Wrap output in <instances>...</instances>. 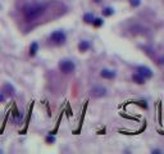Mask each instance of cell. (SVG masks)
Masks as SVG:
<instances>
[{
	"label": "cell",
	"mask_w": 164,
	"mask_h": 154,
	"mask_svg": "<svg viewBox=\"0 0 164 154\" xmlns=\"http://www.w3.org/2000/svg\"><path fill=\"white\" fill-rule=\"evenodd\" d=\"M94 19H95V17H94V14L92 13H85L83 14V22L85 23H91L92 25Z\"/></svg>",
	"instance_id": "11"
},
{
	"label": "cell",
	"mask_w": 164,
	"mask_h": 154,
	"mask_svg": "<svg viewBox=\"0 0 164 154\" xmlns=\"http://www.w3.org/2000/svg\"><path fill=\"white\" fill-rule=\"evenodd\" d=\"M136 72L139 73V75H141L142 77H145V80L153 77V71L149 68V67H146V65H139Z\"/></svg>",
	"instance_id": "5"
},
{
	"label": "cell",
	"mask_w": 164,
	"mask_h": 154,
	"mask_svg": "<svg viewBox=\"0 0 164 154\" xmlns=\"http://www.w3.org/2000/svg\"><path fill=\"white\" fill-rule=\"evenodd\" d=\"M92 25H94V27H101L103 25H104V21H103V18H95L94 19V22H92Z\"/></svg>",
	"instance_id": "14"
},
{
	"label": "cell",
	"mask_w": 164,
	"mask_h": 154,
	"mask_svg": "<svg viewBox=\"0 0 164 154\" xmlns=\"http://www.w3.org/2000/svg\"><path fill=\"white\" fill-rule=\"evenodd\" d=\"M94 2H95V3H100V2H101V0H94Z\"/></svg>",
	"instance_id": "21"
},
{
	"label": "cell",
	"mask_w": 164,
	"mask_h": 154,
	"mask_svg": "<svg viewBox=\"0 0 164 154\" xmlns=\"http://www.w3.org/2000/svg\"><path fill=\"white\" fill-rule=\"evenodd\" d=\"M100 76H101L103 78H105V80H113V78H116L117 73H116V71H113V69L104 68V69H101V72H100Z\"/></svg>",
	"instance_id": "7"
},
{
	"label": "cell",
	"mask_w": 164,
	"mask_h": 154,
	"mask_svg": "<svg viewBox=\"0 0 164 154\" xmlns=\"http://www.w3.org/2000/svg\"><path fill=\"white\" fill-rule=\"evenodd\" d=\"M0 91H2L6 98H12L14 94H16V89H14V86L10 84V82H5L3 86H2V89H0Z\"/></svg>",
	"instance_id": "4"
},
{
	"label": "cell",
	"mask_w": 164,
	"mask_h": 154,
	"mask_svg": "<svg viewBox=\"0 0 164 154\" xmlns=\"http://www.w3.org/2000/svg\"><path fill=\"white\" fill-rule=\"evenodd\" d=\"M37 51H39V42L33 41L30 45V57H35L37 54Z\"/></svg>",
	"instance_id": "10"
},
{
	"label": "cell",
	"mask_w": 164,
	"mask_h": 154,
	"mask_svg": "<svg viewBox=\"0 0 164 154\" xmlns=\"http://www.w3.org/2000/svg\"><path fill=\"white\" fill-rule=\"evenodd\" d=\"M45 140H46L48 144H53V143H55V136H54L53 134H50V135H48V136H46Z\"/></svg>",
	"instance_id": "16"
},
{
	"label": "cell",
	"mask_w": 164,
	"mask_h": 154,
	"mask_svg": "<svg viewBox=\"0 0 164 154\" xmlns=\"http://www.w3.org/2000/svg\"><path fill=\"white\" fill-rule=\"evenodd\" d=\"M159 64H164V57L163 58H159Z\"/></svg>",
	"instance_id": "19"
},
{
	"label": "cell",
	"mask_w": 164,
	"mask_h": 154,
	"mask_svg": "<svg viewBox=\"0 0 164 154\" xmlns=\"http://www.w3.org/2000/svg\"><path fill=\"white\" fill-rule=\"evenodd\" d=\"M153 153H160V150H159V149H154Z\"/></svg>",
	"instance_id": "20"
},
{
	"label": "cell",
	"mask_w": 164,
	"mask_h": 154,
	"mask_svg": "<svg viewBox=\"0 0 164 154\" xmlns=\"http://www.w3.org/2000/svg\"><path fill=\"white\" fill-rule=\"evenodd\" d=\"M76 68L74 63L71 61V59H62L59 62V69L62 73H64V75H69V73H72Z\"/></svg>",
	"instance_id": "3"
},
{
	"label": "cell",
	"mask_w": 164,
	"mask_h": 154,
	"mask_svg": "<svg viewBox=\"0 0 164 154\" xmlns=\"http://www.w3.org/2000/svg\"><path fill=\"white\" fill-rule=\"evenodd\" d=\"M132 81L135 84H137V85H144L145 84V77H142L141 75H139V73H133L132 75Z\"/></svg>",
	"instance_id": "9"
},
{
	"label": "cell",
	"mask_w": 164,
	"mask_h": 154,
	"mask_svg": "<svg viewBox=\"0 0 164 154\" xmlns=\"http://www.w3.org/2000/svg\"><path fill=\"white\" fill-rule=\"evenodd\" d=\"M9 113H10V111H8V112H6V116H5V118H4V123L2 124V127H0V135H2V134L4 132V128H5V126H6V121H8Z\"/></svg>",
	"instance_id": "15"
},
{
	"label": "cell",
	"mask_w": 164,
	"mask_h": 154,
	"mask_svg": "<svg viewBox=\"0 0 164 154\" xmlns=\"http://www.w3.org/2000/svg\"><path fill=\"white\" fill-rule=\"evenodd\" d=\"M101 13H103L104 17H110V16H113V14H114V9L112 8V6H105Z\"/></svg>",
	"instance_id": "12"
},
{
	"label": "cell",
	"mask_w": 164,
	"mask_h": 154,
	"mask_svg": "<svg viewBox=\"0 0 164 154\" xmlns=\"http://www.w3.org/2000/svg\"><path fill=\"white\" fill-rule=\"evenodd\" d=\"M13 117H14V120L16 121H21L22 120V114L19 113V111H18V108L16 107V105H13Z\"/></svg>",
	"instance_id": "13"
},
{
	"label": "cell",
	"mask_w": 164,
	"mask_h": 154,
	"mask_svg": "<svg viewBox=\"0 0 164 154\" xmlns=\"http://www.w3.org/2000/svg\"><path fill=\"white\" fill-rule=\"evenodd\" d=\"M130 4H131V6H133V8H137V6H140V4H141V0H130Z\"/></svg>",
	"instance_id": "17"
},
{
	"label": "cell",
	"mask_w": 164,
	"mask_h": 154,
	"mask_svg": "<svg viewBox=\"0 0 164 154\" xmlns=\"http://www.w3.org/2000/svg\"><path fill=\"white\" fill-rule=\"evenodd\" d=\"M49 40H50V42L54 44V45L60 46V45H64V44H66V41H67V35L64 34L63 31L58 30V31L51 32V35H50V38H49Z\"/></svg>",
	"instance_id": "2"
},
{
	"label": "cell",
	"mask_w": 164,
	"mask_h": 154,
	"mask_svg": "<svg viewBox=\"0 0 164 154\" xmlns=\"http://www.w3.org/2000/svg\"><path fill=\"white\" fill-rule=\"evenodd\" d=\"M5 99H6V97H5V95H4L2 91H0V103H3Z\"/></svg>",
	"instance_id": "18"
},
{
	"label": "cell",
	"mask_w": 164,
	"mask_h": 154,
	"mask_svg": "<svg viewBox=\"0 0 164 154\" xmlns=\"http://www.w3.org/2000/svg\"><path fill=\"white\" fill-rule=\"evenodd\" d=\"M66 5L56 0H27L19 8V17L27 32L32 27L66 13Z\"/></svg>",
	"instance_id": "1"
},
{
	"label": "cell",
	"mask_w": 164,
	"mask_h": 154,
	"mask_svg": "<svg viewBox=\"0 0 164 154\" xmlns=\"http://www.w3.org/2000/svg\"><path fill=\"white\" fill-rule=\"evenodd\" d=\"M90 48H91V44H90V41H87V40H82V41H80V44H78V50H80L81 53H85V51H87Z\"/></svg>",
	"instance_id": "8"
},
{
	"label": "cell",
	"mask_w": 164,
	"mask_h": 154,
	"mask_svg": "<svg viewBox=\"0 0 164 154\" xmlns=\"http://www.w3.org/2000/svg\"><path fill=\"white\" fill-rule=\"evenodd\" d=\"M90 93H91V97L94 98H103L106 95V89L104 86H95L92 87Z\"/></svg>",
	"instance_id": "6"
}]
</instances>
